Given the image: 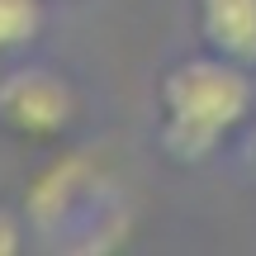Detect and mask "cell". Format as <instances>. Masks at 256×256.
I'll list each match as a JSON object with an SVG mask.
<instances>
[{"label": "cell", "mask_w": 256, "mask_h": 256, "mask_svg": "<svg viewBox=\"0 0 256 256\" xmlns=\"http://www.w3.org/2000/svg\"><path fill=\"white\" fill-rule=\"evenodd\" d=\"M156 100H162V128H156L162 152L180 166H200L223 147L228 133L247 124L256 86L242 62L204 52L166 66Z\"/></svg>", "instance_id": "cell-1"}, {"label": "cell", "mask_w": 256, "mask_h": 256, "mask_svg": "<svg viewBox=\"0 0 256 256\" xmlns=\"http://www.w3.org/2000/svg\"><path fill=\"white\" fill-rule=\"evenodd\" d=\"M81 119V90L52 66H14L0 76V128L19 142H62Z\"/></svg>", "instance_id": "cell-2"}, {"label": "cell", "mask_w": 256, "mask_h": 256, "mask_svg": "<svg viewBox=\"0 0 256 256\" xmlns=\"http://www.w3.org/2000/svg\"><path fill=\"white\" fill-rule=\"evenodd\" d=\"M19 247H24V228L10 209H0V256H14Z\"/></svg>", "instance_id": "cell-6"}, {"label": "cell", "mask_w": 256, "mask_h": 256, "mask_svg": "<svg viewBox=\"0 0 256 256\" xmlns=\"http://www.w3.org/2000/svg\"><path fill=\"white\" fill-rule=\"evenodd\" d=\"M43 28V0H0V52L34 43Z\"/></svg>", "instance_id": "cell-5"}, {"label": "cell", "mask_w": 256, "mask_h": 256, "mask_svg": "<svg viewBox=\"0 0 256 256\" xmlns=\"http://www.w3.org/2000/svg\"><path fill=\"white\" fill-rule=\"evenodd\" d=\"M194 19L209 52L256 66V0H200Z\"/></svg>", "instance_id": "cell-4"}, {"label": "cell", "mask_w": 256, "mask_h": 256, "mask_svg": "<svg viewBox=\"0 0 256 256\" xmlns=\"http://www.w3.org/2000/svg\"><path fill=\"white\" fill-rule=\"evenodd\" d=\"M104 200H110V190H104V176L100 166H95V156L86 152H62L57 162H48L43 171H38V180L28 185V218L38 223V228H62V223L81 218V214H104ZM86 223V218H81Z\"/></svg>", "instance_id": "cell-3"}]
</instances>
